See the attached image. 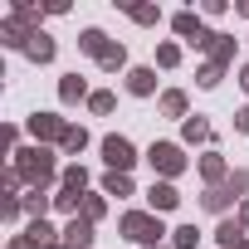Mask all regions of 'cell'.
<instances>
[{"label": "cell", "instance_id": "27", "mask_svg": "<svg viewBox=\"0 0 249 249\" xmlns=\"http://www.w3.org/2000/svg\"><path fill=\"white\" fill-rule=\"evenodd\" d=\"M83 147H88V132H83V127H73V122H69V137L59 142V152H69V157H78Z\"/></svg>", "mask_w": 249, "mask_h": 249}, {"label": "cell", "instance_id": "24", "mask_svg": "<svg viewBox=\"0 0 249 249\" xmlns=\"http://www.w3.org/2000/svg\"><path fill=\"white\" fill-rule=\"evenodd\" d=\"M103 196H117V200H122V196H132V176L107 171V176H103Z\"/></svg>", "mask_w": 249, "mask_h": 249}, {"label": "cell", "instance_id": "8", "mask_svg": "<svg viewBox=\"0 0 249 249\" xmlns=\"http://www.w3.org/2000/svg\"><path fill=\"white\" fill-rule=\"evenodd\" d=\"M35 35H39V30H30V25H20V20H10V15L0 20V44H5V49H20V54H25V44H30Z\"/></svg>", "mask_w": 249, "mask_h": 249}, {"label": "cell", "instance_id": "29", "mask_svg": "<svg viewBox=\"0 0 249 249\" xmlns=\"http://www.w3.org/2000/svg\"><path fill=\"white\" fill-rule=\"evenodd\" d=\"M171 244H176V249H196V244H200V230H196V225H176V230H171Z\"/></svg>", "mask_w": 249, "mask_h": 249}, {"label": "cell", "instance_id": "45", "mask_svg": "<svg viewBox=\"0 0 249 249\" xmlns=\"http://www.w3.org/2000/svg\"><path fill=\"white\" fill-rule=\"evenodd\" d=\"M157 249H161V244H157Z\"/></svg>", "mask_w": 249, "mask_h": 249}, {"label": "cell", "instance_id": "25", "mask_svg": "<svg viewBox=\"0 0 249 249\" xmlns=\"http://www.w3.org/2000/svg\"><path fill=\"white\" fill-rule=\"evenodd\" d=\"M210 64H220V69H230V64H234V35H220V39H215Z\"/></svg>", "mask_w": 249, "mask_h": 249}, {"label": "cell", "instance_id": "32", "mask_svg": "<svg viewBox=\"0 0 249 249\" xmlns=\"http://www.w3.org/2000/svg\"><path fill=\"white\" fill-rule=\"evenodd\" d=\"M88 107H93V112H98V117H107V112H112V107H117V98H112V93H107V88H98V93H93V98H88Z\"/></svg>", "mask_w": 249, "mask_h": 249}, {"label": "cell", "instance_id": "38", "mask_svg": "<svg viewBox=\"0 0 249 249\" xmlns=\"http://www.w3.org/2000/svg\"><path fill=\"white\" fill-rule=\"evenodd\" d=\"M234 127H239V132H244V137H249V103H244V107H239V112H234Z\"/></svg>", "mask_w": 249, "mask_h": 249}, {"label": "cell", "instance_id": "5", "mask_svg": "<svg viewBox=\"0 0 249 249\" xmlns=\"http://www.w3.org/2000/svg\"><path fill=\"white\" fill-rule=\"evenodd\" d=\"M30 137H35V147H59L69 137V122L59 112H35L30 117Z\"/></svg>", "mask_w": 249, "mask_h": 249}, {"label": "cell", "instance_id": "40", "mask_svg": "<svg viewBox=\"0 0 249 249\" xmlns=\"http://www.w3.org/2000/svg\"><path fill=\"white\" fill-rule=\"evenodd\" d=\"M5 249H35V244H30V239H25V234H15V239H10V244H5Z\"/></svg>", "mask_w": 249, "mask_h": 249}, {"label": "cell", "instance_id": "19", "mask_svg": "<svg viewBox=\"0 0 249 249\" xmlns=\"http://www.w3.org/2000/svg\"><path fill=\"white\" fill-rule=\"evenodd\" d=\"M25 239H30L35 249H49V244H59V239H54V225H49V220H30V225H25Z\"/></svg>", "mask_w": 249, "mask_h": 249}, {"label": "cell", "instance_id": "16", "mask_svg": "<svg viewBox=\"0 0 249 249\" xmlns=\"http://www.w3.org/2000/svg\"><path fill=\"white\" fill-rule=\"evenodd\" d=\"M49 10L44 5H35V0H15L10 5V20H20V25H30V30H39V20H44Z\"/></svg>", "mask_w": 249, "mask_h": 249}, {"label": "cell", "instance_id": "26", "mask_svg": "<svg viewBox=\"0 0 249 249\" xmlns=\"http://www.w3.org/2000/svg\"><path fill=\"white\" fill-rule=\"evenodd\" d=\"M98 64H103V73H117V69H127V49H122V44L112 39V44H107V54H103Z\"/></svg>", "mask_w": 249, "mask_h": 249}, {"label": "cell", "instance_id": "10", "mask_svg": "<svg viewBox=\"0 0 249 249\" xmlns=\"http://www.w3.org/2000/svg\"><path fill=\"white\" fill-rule=\"evenodd\" d=\"M93 93H88V78H78V73H64L59 78V103L64 107H73V103H88Z\"/></svg>", "mask_w": 249, "mask_h": 249}, {"label": "cell", "instance_id": "44", "mask_svg": "<svg viewBox=\"0 0 249 249\" xmlns=\"http://www.w3.org/2000/svg\"><path fill=\"white\" fill-rule=\"evenodd\" d=\"M239 249H249V239H244V244H239Z\"/></svg>", "mask_w": 249, "mask_h": 249}, {"label": "cell", "instance_id": "37", "mask_svg": "<svg viewBox=\"0 0 249 249\" xmlns=\"http://www.w3.org/2000/svg\"><path fill=\"white\" fill-rule=\"evenodd\" d=\"M0 186H5V196H15V191H20V171H15V166H10V171H5V176H0Z\"/></svg>", "mask_w": 249, "mask_h": 249}, {"label": "cell", "instance_id": "17", "mask_svg": "<svg viewBox=\"0 0 249 249\" xmlns=\"http://www.w3.org/2000/svg\"><path fill=\"white\" fill-rule=\"evenodd\" d=\"M200 205H205L210 215H225V210L234 205V191H230V186H210V191L200 196Z\"/></svg>", "mask_w": 249, "mask_h": 249}, {"label": "cell", "instance_id": "4", "mask_svg": "<svg viewBox=\"0 0 249 249\" xmlns=\"http://www.w3.org/2000/svg\"><path fill=\"white\" fill-rule=\"evenodd\" d=\"M147 161H152V171H157L161 181H171V176L186 171V152H181V142H152V147H147Z\"/></svg>", "mask_w": 249, "mask_h": 249}, {"label": "cell", "instance_id": "33", "mask_svg": "<svg viewBox=\"0 0 249 249\" xmlns=\"http://www.w3.org/2000/svg\"><path fill=\"white\" fill-rule=\"evenodd\" d=\"M103 215H107V200H103V196H88V200H83V220H93V225H98Z\"/></svg>", "mask_w": 249, "mask_h": 249}, {"label": "cell", "instance_id": "15", "mask_svg": "<svg viewBox=\"0 0 249 249\" xmlns=\"http://www.w3.org/2000/svg\"><path fill=\"white\" fill-rule=\"evenodd\" d=\"M181 142H186V147H200V142H210V122H205L200 112L181 122Z\"/></svg>", "mask_w": 249, "mask_h": 249}, {"label": "cell", "instance_id": "36", "mask_svg": "<svg viewBox=\"0 0 249 249\" xmlns=\"http://www.w3.org/2000/svg\"><path fill=\"white\" fill-rule=\"evenodd\" d=\"M0 142H5V152L15 157V152H20V147H15V142H20V127H5V132H0Z\"/></svg>", "mask_w": 249, "mask_h": 249}, {"label": "cell", "instance_id": "35", "mask_svg": "<svg viewBox=\"0 0 249 249\" xmlns=\"http://www.w3.org/2000/svg\"><path fill=\"white\" fill-rule=\"evenodd\" d=\"M20 215H25L20 196H0V220H20Z\"/></svg>", "mask_w": 249, "mask_h": 249}, {"label": "cell", "instance_id": "39", "mask_svg": "<svg viewBox=\"0 0 249 249\" xmlns=\"http://www.w3.org/2000/svg\"><path fill=\"white\" fill-rule=\"evenodd\" d=\"M234 220H239V225L249 230V200H239V215H234Z\"/></svg>", "mask_w": 249, "mask_h": 249}, {"label": "cell", "instance_id": "14", "mask_svg": "<svg viewBox=\"0 0 249 249\" xmlns=\"http://www.w3.org/2000/svg\"><path fill=\"white\" fill-rule=\"evenodd\" d=\"M244 239H249V234H244V225H239V220H230V215H225V220L215 225V244H220V249H239Z\"/></svg>", "mask_w": 249, "mask_h": 249}, {"label": "cell", "instance_id": "7", "mask_svg": "<svg viewBox=\"0 0 249 249\" xmlns=\"http://www.w3.org/2000/svg\"><path fill=\"white\" fill-rule=\"evenodd\" d=\"M147 205H152V215H166V210H176V205H181V191H176L171 181H152Z\"/></svg>", "mask_w": 249, "mask_h": 249}, {"label": "cell", "instance_id": "31", "mask_svg": "<svg viewBox=\"0 0 249 249\" xmlns=\"http://www.w3.org/2000/svg\"><path fill=\"white\" fill-rule=\"evenodd\" d=\"M220 78H225V69H220V64H210V59H205V64H200V73H196V83H200V88H220Z\"/></svg>", "mask_w": 249, "mask_h": 249}, {"label": "cell", "instance_id": "2", "mask_svg": "<svg viewBox=\"0 0 249 249\" xmlns=\"http://www.w3.org/2000/svg\"><path fill=\"white\" fill-rule=\"evenodd\" d=\"M117 230L127 234L132 244H142V249H157L161 234H171V230L161 225V215H152V210H127V215L117 220Z\"/></svg>", "mask_w": 249, "mask_h": 249}, {"label": "cell", "instance_id": "21", "mask_svg": "<svg viewBox=\"0 0 249 249\" xmlns=\"http://www.w3.org/2000/svg\"><path fill=\"white\" fill-rule=\"evenodd\" d=\"M122 10H127V20H137V25H161V10L157 5H132V0H117Z\"/></svg>", "mask_w": 249, "mask_h": 249}, {"label": "cell", "instance_id": "9", "mask_svg": "<svg viewBox=\"0 0 249 249\" xmlns=\"http://www.w3.org/2000/svg\"><path fill=\"white\" fill-rule=\"evenodd\" d=\"M93 239H98V234H93V220L73 215V220L64 225V244H69V249H93Z\"/></svg>", "mask_w": 249, "mask_h": 249}, {"label": "cell", "instance_id": "22", "mask_svg": "<svg viewBox=\"0 0 249 249\" xmlns=\"http://www.w3.org/2000/svg\"><path fill=\"white\" fill-rule=\"evenodd\" d=\"M161 117H186V88H166L161 93Z\"/></svg>", "mask_w": 249, "mask_h": 249}, {"label": "cell", "instance_id": "20", "mask_svg": "<svg viewBox=\"0 0 249 249\" xmlns=\"http://www.w3.org/2000/svg\"><path fill=\"white\" fill-rule=\"evenodd\" d=\"M107 44H112V39H107L103 30H83V35H78V49H83V54H93V59H103V54H107Z\"/></svg>", "mask_w": 249, "mask_h": 249}, {"label": "cell", "instance_id": "23", "mask_svg": "<svg viewBox=\"0 0 249 249\" xmlns=\"http://www.w3.org/2000/svg\"><path fill=\"white\" fill-rule=\"evenodd\" d=\"M20 205H25V215H30V220H44V210L54 205V196H44V191H30V196H20Z\"/></svg>", "mask_w": 249, "mask_h": 249}, {"label": "cell", "instance_id": "18", "mask_svg": "<svg viewBox=\"0 0 249 249\" xmlns=\"http://www.w3.org/2000/svg\"><path fill=\"white\" fill-rule=\"evenodd\" d=\"M83 191H69V186H59L54 191V210H64V215H83Z\"/></svg>", "mask_w": 249, "mask_h": 249}, {"label": "cell", "instance_id": "13", "mask_svg": "<svg viewBox=\"0 0 249 249\" xmlns=\"http://www.w3.org/2000/svg\"><path fill=\"white\" fill-rule=\"evenodd\" d=\"M54 54H59V44H54L44 30H39L30 44H25V59H30V64H54Z\"/></svg>", "mask_w": 249, "mask_h": 249}, {"label": "cell", "instance_id": "42", "mask_svg": "<svg viewBox=\"0 0 249 249\" xmlns=\"http://www.w3.org/2000/svg\"><path fill=\"white\" fill-rule=\"evenodd\" d=\"M234 10H239V15H244V20H249V0H239V5H234Z\"/></svg>", "mask_w": 249, "mask_h": 249}, {"label": "cell", "instance_id": "34", "mask_svg": "<svg viewBox=\"0 0 249 249\" xmlns=\"http://www.w3.org/2000/svg\"><path fill=\"white\" fill-rule=\"evenodd\" d=\"M230 191H234V200H249V171H230V181H225Z\"/></svg>", "mask_w": 249, "mask_h": 249}, {"label": "cell", "instance_id": "30", "mask_svg": "<svg viewBox=\"0 0 249 249\" xmlns=\"http://www.w3.org/2000/svg\"><path fill=\"white\" fill-rule=\"evenodd\" d=\"M176 64H181V44H171V39L157 44V69H176Z\"/></svg>", "mask_w": 249, "mask_h": 249}, {"label": "cell", "instance_id": "12", "mask_svg": "<svg viewBox=\"0 0 249 249\" xmlns=\"http://www.w3.org/2000/svg\"><path fill=\"white\" fill-rule=\"evenodd\" d=\"M127 93L132 98H152L157 93V69H147V64L142 69H127Z\"/></svg>", "mask_w": 249, "mask_h": 249}, {"label": "cell", "instance_id": "28", "mask_svg": "<svg viewBox=\"0 0 249 249\" xmlns=\"http://www.w3.org/2000/svg\"><path fill=\"white\" fill-rule=\"evenodd\" d=\"M59 186H69V191H88V171L73 161V166H64V176H59Z\"/></svg>", "mask_w": 249, "mask_h": 249}, {"label": "cell", "instance_id": "3", "mask_svg": "<svg viewBox=\"0 0 249 249\" xmlns=\"http://www.w3.org/2000/svg\"><path fill=\"white\" fill-rule=\"evenodd\" d=\"M171 30H176V35H181L191 49H205V54H210V49H215V39H220L215 30H205V20H200L196 10H181V15L171 20Z\"/></svg>", "mask_w": 249, "mask_h": 249}, {"label": "cell", "instance_id": "6", "mask_svg": "<svg viewBox=\"0 0 249 249\" xmlns=\"http://www.w3.org/2000/svg\"><path fill=\"white\" fill-rule=\"evenodd\" d=\"M103 161H107V171H122V176H127L132 166H137V147L127 142V137H103Z\"/></svg>", "mask_w": 249, "mask_h": 249}, {"label": "cell", "instance_id": "1", "mask_svg": "<svg viewBox=\"0 0 249 249\" xmlns=\"http://www.w3.org/2000/svg\"><path fill=\"white\" fill-rule=\"evenodd\" d=\"M15 171H20V181L30 191H44V186H54L64 176L59 161H54V147H20L15 152Z\"/></svg>", "mask_w": 249, "mask_h": 249}, {"label": "cell", "instance_id": "43", "mask_svg": "<svg viewBox=\"0 0 249 249\" xmlns=\"http://www.w3.org/2000/svg\"><path fill=\"white\" fill-rule=\"evenodd\" d=\"M49 249H69V244H64V239H59V244H49Z\"/></svg>", "mask_w": 249, "mask_h": 249}, {"label": "cell", "instance_id": "41", "mask_svg": "<svg viewBox=\"0 0 249 249\" xmlns=\"http://www.w3.org/2000/svg\"><path fill=\"white\" fill-rule=\"evenodd\" d=\"M239 88H244V93H249V64H244V69H239Z\"/></svg>", "mask_w": 249, "mask_h": 249}, {"label": "cell", "instance_id": "11", "mask_svg": "<svg viewBox=\"0 0 249 249\" xmlns=\"http://www.w3.org/2000/svg\"><path fill=\"white\" fill-rule=\"evenodd\" d=\"M200 181H205V191L230 181V166H225V157H220V152H205V157H200Z\"/></svg>", "mask_w": 249, "mask_h": 249}]
</instances>
